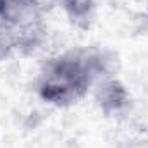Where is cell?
<instances>
[{
	"label": "cell",
	"mask_w": 148,
	"mask_h": 148,
	"mask_svg": "<svg viewBox=\"0 0 148 148\" xmlns=\"http://www.w3.org/2000/svg\"><path fill=\"white\" fill-rule=\"evenodd\" d=\"M109 60L102 50L77 48L48 59L36 79L40 98L53 107H69L107 77Z\"/></svg>",
	"instance_id": "obj_1"
},
{
	"label": "cell",
	"mask_w": 148,
	"mask_h": 148,
	"mask_svg": "<svg viewBox=\"0 0 148 148\" xmlns=\"http://www.w3.org/2000/svg\"><path fill=\"white\" fill-rule=\"evenodd\" d=\"M14 50H17V41L14 35L0 24V62H3Z\"/></svg>",
	"instance_id": "obj_5"
},
{
	"label": "cell",
	"mask_w": 148,
	"mask_h": 148,
	"mask_svg": "<svg viewBox=\"0 0 148 148\" xmlns=\"http://www.w3.org/2000/svg\"><path fill=\"white\" fill-rule=\"evenodd\" d=\"M50 2L60 7L69 17V21L76 26L88 28L93 23V16L97 9L95 0H50Z\"/></svg>",
	"instance_id": "obj_4"
},
{
	"label": "cell",
	"mask_w": 148,
	"mask_h": 148,
	"mask_svg": "<svg viewBox=\"0 0 148 148\" xmlns=\"http://www.w3.org/2000/svg\"><path fill=\"white\" fill-rule=\"evenodd\" d=\"M95 88H97V100H98L100 107L103 109V112H107V114L119 112L127 105V100H129L127 91L115 79L105 77L100 83H97Z\"/></svg>",
	"instance_id": "obj_3"
},
{
	"label": "cell",
	"mask_w": 148,
	"mask_h": 148,
	"mask_svg": "<svg viewBox=\"0 0 148 148\" xmlns=\"http://www.w3.org/2000/svg\"><path fill=\"white\" fill-rule=\"evenodd\" d=\"M40 0H0V24L17 41V48H35L45 31Z\"/></svg>",
	"instance_id": "obj_2"
}]
</instances>
